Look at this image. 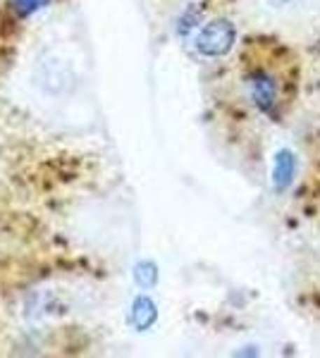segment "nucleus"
Returning <instances> with one entry per match:
<instances>
[{
	"label": "nucleus",
	"instance_id": "1",
	"mask_svg": "<svg viewBox=\"0 0 320 358\" xmlns=\"http://www.w3.org/2000/svg\"><path fill=\"white\" fill-rule=\"evenodd\" d=\"M244 96L258 113H272L280 103L277 74H272L265 67H249L244 74Z\"/></svg>",
	"mask_w": 320,
	"mask_h": 358
},
{
	"label": "nucleus",
	"instance_id": "2",
	"mask_svg": "<svg viewBox=\"0 0 320 358\" xmlns=\"http://www.w3.org/2000/svg\"><path fill=\"white\" fill-rule=\"evenodd\" d=\"M237 27L230 20H213L196 36V50L206 57H223L235 48Z\"/></svg>",
	"mask_w": 320,
	"mask_h": 358
},
{
	"label": "nucleus",
	"instance_id": "3",
	"mask_svg": "<svg viewBox=\"0 0 320 358\" xmlns=\"http://www.w3.org/2000/svg\"><path fill=\"white\" fill-rule=\"evenodd\" d=\"M41 86H48V84H55V89H53V94H62L65 91V84H67V79H69V69L67 65L62 60H46L43 65H41Z\"/></svg>",
	"mask_w": 320,
	"mask_h": 358
},
{
	"label": "nucleus",
	"instance_id": "4",
	"mask_svg": "<svg viewBox=\"0 0 320 358\" xmlns=\"http://www.w3.org/2000/svg\"><path fill=\"white\" fill-rule=\"evenodd\" d=\"M153 320H155V306L151 303L146 296L139 299L137 306H134V322L144 330V327H148Z\"/></svg>",
	"mask_w": 320,
	"mask_h": 358
},
{
	"label": "nucleus",
	"instance_id": "5",
	"mask_svg": "<svg viewBox=\"0 0 320 358\" xmlns=\"http://www.w3.org/2000/svg\"><path fill=\"white\" fill-rule=\"evenodd\" d=\"M275 182L277 184H284V182H289V177L294 175V160H292V155L289 153H282L280 158L275 160Z\"/></svg>",
	"mask_w": 320,
	"mask_h": 358
},
{
	"label": "nucleus",
	"instance_id": "6",
	"mask_svg": "<svg viewBox=\"0 0 320 358\" xmlns=\"http://www.w3.org/2000/svg\"><path fill=\"white\" fill-rule=\"evenodd\" d=\"M306 0H260V5L263 8H267L270 13H277V15H282V13H294L296 8H301Z\"/></svg>",
	"mask_w": 320,
	"mask_h": 358
},
{
	"label": "nucleus",
	"instance_id": "7",
	"mask_svg": "<svg viewBox=\"0 0 320 358\" xmlns=\"http://www.w3.org/2000/svg\"><path fill=\"white\" fill-rule=\"evenodd\" d=\"M46 3H48V0H17V10L29 15V13H34V10L43 8Z\"/></svg>",
	"mask_w": 320,
	"mask_h": 358
}]
</instances>
